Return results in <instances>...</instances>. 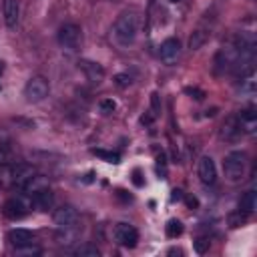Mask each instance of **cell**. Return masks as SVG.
<instances>
[{"label": "cell", "instance_id": "ffe728a7", "mask_svg": "<svg viewBox=\"0 0 257 257\" xmlns=\"http://www.w3.org/2000/svg\"><path fill=\"white\" fill-rule=\"evenodd\" d=\"M44 187H48V183H46V179L44 177H40V175H34L24 187H22V191L30 197L32 193H36V191H40V189H44Z\"/></svg>", "mask_w": 257, "mask_h": 257}, {"label": "cell", "instance_id": "4fadbf2b", "mask_svg": "<svg viewBox=\"0 0 257 257\" xmlns=\"http://www.w3.org/2000/svg\"><path fill=\"white\" fill-rule=\"evenodd\" d=\"M237 120H239L241 133L255 135V131H257V114H255L253 108H247V110L239 112V114H237Z\"/></svg>", "mask_w": 257, "mask_h": 257}, {"label": "cell", "instance_id": "d4e9b609", "mask_svg": "<svg viewBox=\"0 0 257 257\" xmlns=\"http://www.w3.org/2000/svg\"><path fill=\"white\" fill-rule=\"evenodd\" d=\"M92 155L104 159L106 163H120V157L118 153H112V151H104V149H92Z\"/></svg>", "mask_w": 257, "mask_h": 257}, {"label": "cell", "instance_id": "ba28073f", "mask_svg": "<svg viewBox=\"0 0 257 257\" xmlns=\"http://www.w3.org/2000/svg\"><path fill=\"white\" fill-rule=\"evenodd\" d=\"M197 175L201 179L203 185H213L215 179H217V167H215V161L209 157V155H203L197 163Z\"/></svg>", "mask_w": 257, "mask_h": 257}, {"label": "cell", "instance_id": "7402d4cb", "mask_svg": "<svg viewBox=\"0 0 257 257\" xmlns=\"http://www.w3.org/2000/svg\"><path fill=\"white\" fill-rule=\"evenodd\" d=\"M165 233L169 239H177L181 233H183V223L179 219H171L167 225H165Z\"/></svg>", "mask_w": 257, "mask_h": 257}, {"label": "cell", "instance_id": "603a6c76", "mask_svg": "<svg viewBox=\"0 0 257 257\" xmlns=\"http://www.w3.org/2000/svg\"><path fill=\"white\" fill-rule=\"evenodd\" d=\"M14 161V149L8 143H0V165H10Z\"/></svg>", "mask_w": 257, "mask_h": 257}, {"label": "cell", "instance_id": "5b68a950", "mask_svg": "<svg viewBox=\"0 0 257 257\" xmlns=\"http://www.w3.org/2000/svg\"><path fill=\"white\" fill-rule=\"evenodd\" d=\"M112 237H114V241H116L120 247L133 249V247L137 245V241H139V231H137L131 223H116V225L112 227Z\"/></svg>", "mask_w": 257, "mask_h": 257}, {"label": "cell", "instance_id": "cb8c5ba5", "mask_svg": "<svg viewBox=\"0 0 257 257\" xmlns=\"http://www.w3.org/2000/svg\"><path fill=\"white\" fill-rule=\"evenodd\" d=\"M74 255L76 257H100V251L94 245H80L74 249Z\"/></svg>", "mask_w": 257, "mask_h": 257}, {"label": "cell", "instance_id": "44dd1931", "mask_svg": "<svg viewBox=\"0 0 257 257\" xmlns=\"http://www.w3.org/2000/svg\"><path fill=\"white\" fill-rule=\"evenodd\" d=\"M0 187L2 189H12L14 181H12V163L10 165H0Z\"/></svg>", "mask_w": 257, "mask_h": 257}, {"label": "cell", "instance_id": "ac0fdd59", "mask_svg": "<svg viewBox=\"0 0 257 257\" xmlns=\"http://www.w3.org/2000/svg\"><path fill=\"white\" fill-rule=\"evenodd\" d=\"M255 88H257V82H255V70H249V72L241 74V82H239V86H237L239 94H241L243 98L253 96V94H255Z\"/></svg>", "mask_w": 257, "mask_h": 257}, {"label": "cell", "instance_id": "1f68e13d", "mask_svg": "<svg viewBox=\"0 0 257 257\" xmlns=\"http://www.w3.org/2000/svg\"><path fill=\"white\" fill-rule=\"evenodd\" d=\"M185 92H187V94H191L195 100H203V98H205V92H203L201 88H195V86H193V88H191V86H187V88H185Z\"/></svg>", "mask_w": 257, "mask_h": 257}, {"label": "cell", "instance_id": "5bb4252c", "mask_svg": "<svg viewBox=\"0 0 257 257\" xmlns=\"http://www.w3.org/2000/svg\"><path fill=\"white\" fill-rule=\"evenodd\" d=\"M239 135H241V126H239L237 114H235V116H229V118H225V122L221 124L219 137H221L223 141H235Z\"/></svg>", "mask_w": 257, "mask_h": 257}, {"label": "cell", "instance_id": "9c48e42d", "mask_svg": "<svg viewBox=\"0 0 257 257\" xmlns=\"http://www.w3.org/2000/svg\"><path fill=\"white\" fill-rule=\"evenodd\" d=\"M36 175V169L28 163H12V181H14V187L22 191V187Z\"/></svg>", "mask_w": 257, "mask_h": 257}, {"label": "cell", "instance_id": "e575fe53", "mask_svg": "<svg viewBox=\"0 0 257 257\" xmlns=\"http://www.w3.org/2000/svg\"><path fill=\"white\" fill-rule=\"evenodd\" d=\"M173 199H183V193H181L179 189H175V191H173Z\"/></svg>", "mask_w": 257, "mask_h": 257}, {"label": "cell", "instance_id": "8992f818", "mask_svg": "<svg viewBox=\"0 0 257 257\" xmlns=\"http://www.w3.org/2000/svg\"><path fill=\"white\" fill-rule=\"evenodd\" d=\"M30 205H32V203H26L24 197H10V199L4 201V205H2V213H4L8 219L18 221V219H22V217L28 215Z\"/></svg>", "mask_w": 257, "mask_h": 257}, {"label": "cell", "instance_id": "2e32d148", "mask_svg": "<svg viewBox=\"0 0 257 257\" xmlns=\"http://www.w3.org/2000/svg\"><path fill=\"white\" fill-rule=\"evenodd\" d=\"M209 34H211V30H209L207 26H197V28L189 34L187 48H189V50H199V48L209 40Z\"/></svg>", "mask_w": 257, "mask_h": 257}, {"label": "cell", "instance_id": "9a60e30c", "mask_svg": "<svg viewBox=\"0 0 257 257\" xmlns=\"http://www.w3.org/2000/svg\"><path fill=\"white\" fill-rule=\"evenodd\" d=\"M8 241L14 245V249H16V247H24V245L34 243V233L28 231V229L16 227V229H12V231L8 233Z\"/></svg>", "mask_w": 257, "mask_h": 257}, {"label": "cell", "instance_id": "d590c367", "mask_svg": "<svg viewBox=\"0 0 257 257\" xmlns=\"http://www.w3.org/2000/svg\"><path fill=\"white\" fill-rule=\"evenodd\" d=\"M169 255H181V249H171Z\"/></svg>", "mask_w": 257, "mask_h": 257}, {"label": "cell", "instance_id": "4316f807", "mask_svg": "<svg viewBox=\"0 0 257 257\" xmlns=\"http://www.w3.org/2000/svg\"><path fill=\"white\" fill-rule=\"evenodd\" d=\"M98 108H100V112H102V114H110V112H114L116 102H114L112 98H102V100L98 102Z\"/></svg>", "mask_w": 257, "mask_h": 257}, {"label": "cell", "instance_id": "4dcf8cb0", "mask_svg": "<svg viewBox=\"0 0 257 257\" xmlns=\"http://www.w3.org/2000/svg\"><path fill=\"white\" fill-rule=\"evenodd\" d=\"M245 213H241V211H237V213H233V215H229V225L231 227H239L243 221H245Z\"/></svg>", "mask_w": 257, "mask_h": 257}, {"label": "cell", "instance_id": "484cf974", "mask_svg": "<svg viewBox=\"0 0 257 257\" xmlns=\"http://www.w3.org/2000/svg\"><path fill=\"white\" fill-rule=\"evenodd\" d=\"M112 82H114L118 88H126V86H131V84H133V76H131V74H126V72H118V74H114V76H112Z\"/></svg>", "mask_w": 257, "mask_h": 257}, {"label": "cell", "instance_id": "f1b7e54d", "mask_svg": "<svg viewBox=\"0 0 257 257\" xmlns=\"http://www.w3.org/2000/svg\"><path fill=\"white\" fill-rule=\"evenodd\" d=\"M151 112L155 116H159V112H161V96H159V92L151 94Z\"/></svg>", "mask_w": 257, "mask_h": 257}, {"label": "cell", "instance_id": "52a82bcc", "mask_svg": "<svg viewBox=\"0 0 257 257\" xmlns=\"http://www.w3.org/2000/svg\"><path fill=\"white\" fill-rule=\"evenodd\" d=\"M159 58L163 64L167 66H173L177 64V60L181 58V42L177 38H167L161 42V48H159Z\"/></svg>", "mask_w": 257, "mask_h": 257}, {"label": "cell", "instance_id": "8fae6325", "mask_svg": "<svg viewBox=\"0 0 257 257\" xmlns=\"http://www.w3.org/2000/svg\"><path fill=\"white\" fill-rule=\"evenodd\" d=\"M2 16H4V24L8 28H16L18 20H20V4H18V0H4L2 2Z\"/></svg>", "mask_w": 257, "mask_h": 257}, {"label": "cell", "instance_id": "3957f363", "mask_svg": "<svg viewBox=\"0 0 257 257\" xmlns=\"http://www.w3.org/2000/svg\"><path fill=\"white\" fill-rule=\"evenodd\" d=\"M56 38H58V44H60L64 50L76 52V50L80 48V44H82V30H80L78 24L66 22V24H62V26L58 28Z\"/></svg>", "mask_w": 257, "mask_h": 257}, {"label": "cell", "instance_id": "83f0119b", "mask_svg": "<svg viewBox=\"0 0 257 257\" xmlns=\"http://www.w3.org/2000/svg\"><path fill=\"white\" fill-rule=\"evenodd\" d=\"M209 245H211V241H209V239H205V237H201V239L193 241V247H195V251H197L199 255H203V253L209 249Z\"/></svg>", "mask_w": 257, "mask_h": 257}, {"label": "cell", "instance_id": "277c9868", "mask_svg": "<svg viewBox=\"0 0 257 257\" xmlns=\"http://www.w3.org/2000/svg\"><path fill=\"white\" fill-rule=\"evenodd\" d=\"M50 92L48 80L44 76H32L24 86V96L28 102H42Z\"/></svg>", "mask_w": 257, "mask_h": 257}, {"label": "cell", "instance_id": "836d02e7", "mask_svg": "<svg viewBox=\"0 0 257 257\" xmlns=\"http://www.w3.org/2000/svg\"><path fill=\"white\" fill-rule=\"evenodd\" d=\"M185 203H187V205H189V207H191V209H193V207H197V205H199V203H197V199H195V197H185Z\"/></svg>", "mask_w": 257, "mask_h": 257}, {"label": "cell", "instance_id": "f546056e", "mask_svg": "<svg viewBox=\"0 0 257 257\" xmlns=\"http://www.w3.org/2000/svg\"><path fill=\"white\" fill-rule=\"evenodd\" d=\"M16 253L18 255H40L42 251L38 247H32V243H30V245H24V247H16Z\"/></svg>", "mask_w": 257, "mask_h": 257}, {"label": "cell", "instance_id": "e0dca14e", "mask_svg": "<svg viewBox=\"0 0 257 257\" xmlns=\"http://www.w3.org/2000/svg\"><path fill=\"white\" fill-rule=\"evenodd\" d=\"M80 68L82 72L86 74V78L94 84H98L102 78H104V68L98 64V62H92V60H80Z\"/></svg>", "mask_w": 257, "mask_h": 257}, {"label": "cell", "instance_id": "d6a6232c", "mask_svg": "<svg viewBox=\"0 0 257 257\" xmlns=\"http://www.w3.org/2000/svg\"><path fill=\"white\" fill-rule=\"evenodd\" d=\"M133 183H135L137 187H141V185H143V179H141V173H139V171H135V173H133Z\"/></svg>", "mask_w": 257, "mask_h": 257}, {"label": "cell", "instance_id": "30bf717a", "mask_svg": "<svg viewBox=\"0 0 257 257\" xmlns=\"http://www.w3.org/2000/svg\"><path fill=\"white\" fill-rule=\"evenodd\" d=\"M52 219H54V223L58 225V229H60V227H74V225L78 223V213H76L74 207L62 205V207H58V209L54 211Z\"/></svg>", "mask_w": 257, "mask_h": 257}, {"label": "cell", "instance_id": "d6986e66", "mask_svg": "<svg viewBox=\"0 0 257 257\" xmlns=\"http://www.w3.org/2000/svg\"><path fill=\"white\" fill-rule=\"evenodd\" d=\"M255 209H257V193L251 189V191H247V193L241 197V201H239V211L245 213V215H251V213H255Z\"/></svg>", "mask_w": 257, "mask_h": 257}, {"label": "cell", "instance_id": "6da1fadb", "mask_svg": "<svg viewBox=\"0 0 257 257\" xmlns=\"http://www.w3.org/2000/svg\"><path fill=\"white\" fill-rule=\"evenodd\" d=\"M141 26V14L137 10H124L118 14V18L112 24L110 38L118 48H128L135 44L137 34Z\"/></svg>", "mask_w": 257, "mask_h": 257}, {"label": "cell", "instance_id": "7a4b0ae2", "mask_svg": "<svg viewBox=\"0 0 257 257\" xmlns=\"http://www.w3.org/2000/svg\"><path fill=\"white\" fill-rule=\"evenodd\" d=\"M223 173L229 183H239L247 173V157L243 151H231L223 159Z\"/></svg>", "mask_w": 257, "mask_h": 257}, {"label": "cell", "instance_id": "7c38bea8", "mask_svg": "<svg viewBox=\"0 0 257 257\" xmlns=\"http://www.w3.org/2000/svg\"><path fill=\"white\" fill-rule=\"evenodd\" d=\"M30 203H32L36 209H40V211H48V209L52 207V203H54V195H52L50 187H44V189L32 193V195H30Z\"/></svg>", "mask_w": 257, "mask_h": 257}, {"label": "cell", "instance_id": "8d00e7d4", "mask_svg": "<svg viewBox=\"0 0 257 257\" xmlns=\"http://www.w3.org/2000/svg\"><path fill=\"white\" fill-rule=\"evenodd\" d=\"M171 4H179V2H183V0H169Z\"/></svg>", "mask_w": 257, "mask_h": 257}]
</instances>
